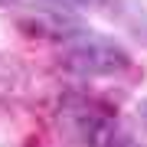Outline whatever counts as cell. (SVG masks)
<instances>
[{
	"label": "cell",
	"instance_id": "cell-1",
	"mask_svg": "<svg viewBox=\"0 0 147 147\" xmlns=\"http://www.w3.org/2000/svg\"><path fill=\"white\" fill-rule=\"evenodd\" d=\"M62 65L79 79H98V75H118L131 65V56L118 39L101 36L92 30H79L62 39Z\"/></svg>",
	"mask_w": 147,
	"mask_h": 147
},
{
	"label": "cell",
	"instance_id": "cell-2",
	"mask_svg": "<svg viewBox=\"0 0 147 147\" xmlns=\"http://www.w3.org/2000/svg\"><path fill=\"white\" fill-rule=\"evenodd\" d=\"M49 7H59V10H79V7H88L92 0H42Z\"/></svg>",
	"mask_w": 147,
	"mask_h": 147
},
{
	"label": "cell",
	"instance_id": "cell-3",
	"mask_svg": "<svg viewBox=\"0 0 147 147\" xmlns=\"http://www.w3.org/2000/svg\"><path fill=\"white\" fill-rule=\"evenodd\" d=\"M137 118H141V124L147 127V98H141V105H137Z\"/></svg>",
	"mask_w": 147,
	"mask_h": 147
},
{
	"label": "cell",
	"instance_id": "cell-4",
	"mask_svg": "<svg viewBox=\"0 0 147 147\" xmlns=\"http://www.w3.org/2000/svg\"><path fill=\"white\" fill-rule=\"evenodd\" d=\"M10 3H16V0H0V7H10Z\"/></svg>",
	"mask_w": 147,
	"mask_h": 147
}]
</instances>
